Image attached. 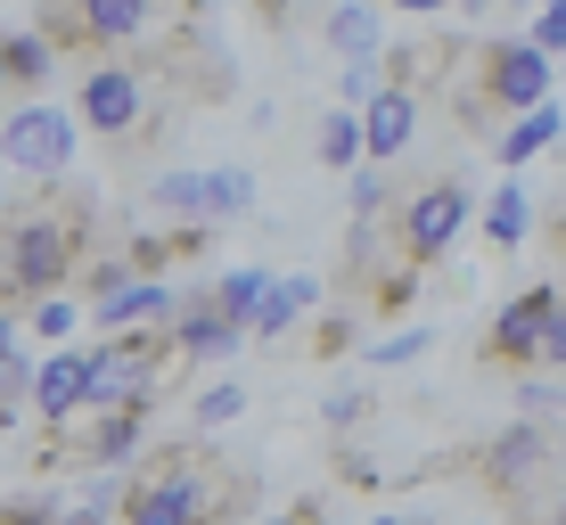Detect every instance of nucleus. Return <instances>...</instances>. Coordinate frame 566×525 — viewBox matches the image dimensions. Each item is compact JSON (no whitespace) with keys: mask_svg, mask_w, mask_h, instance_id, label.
<instances>
[{"mask_svg":"<svg viewBox=\"0 0 566 525\" xmlns=\"http://www.w3.org/2000/svg\"><path fill=\"white\" fill-rule=\"evenodd\" d=\"M83 246H91V213H83V198H74V213H66V198H33L25 213H9L0 222V304H42V296H57V287L83 271Z\"/></svg>","mask_w":566,"mask_h":525,"instance_id":"nucleus-1","label":"nucleus"},{"mask_svg":"<svg viewBox=\"0 0 566 525\" xmlns=\"http://www.w3.org/2000/svg\"><path fill=\"white\" fill-rule=\"evenodd\" d=\"M172 354V328H107L99 345L83 354V419L91 411H156V378H165Z\"/></svg>","mask_w":566,"mask_h":525,"instance_id":"nucleus-2","label":"nucleus"},{"mask_svg":"<svg viewBox=\"0 0 566 525\" xmlns=\"http://www.w3.org/2000/svg\"><path fill=\"white\" fill-rule=\"evenodd\" d=\"M0 172L17 181H66L74 172V115L50 99H25L0 115Z\"/></svg>","mask_w":566,"mask_h":525,"instance_id":"nucleus-3","label":"nucleus"},{"mask_svg":"<svg viewBox=\"0 0 566 525\" xmlns=\"http://www.w3.org/2000/svg\"><path fill=\"white\" fill-rule=\"evenodd\" d=\"M468 213H476V198H468V181H419L411 198L395 206V255L427 271L452 255V239L468 230Z\"/></svg>","mask_w":566,"mask_h":525,"instance_id":"nucleus-4","label":"nucleus"},{"mask_svg":"<svg viewBox=\"0 0 566 525\" xmlns=\"http://www.w3.org/2000/svg\"><path fill=\"white\" fill-rule=\"evenodd\" d=\"M74 124H83L91 140H132V132L148 124V74L132 66V57L83 66V83H74Z\"/></svg>","mask_w":566,"mask_h":525,"instance_id":"nucleus-5","label":"nucleus"},{"mask_svg":"<svg viewBox=\"0 0 566 525\" xmlns=\"http://www.w3.org/2000/svg\"><path fill=\"white\" fill-rule=\"evenodd\" d=\"M551 83H558V57H551V50H534L525 33H510V42H484V50H476V91H484V99H493L501 115L542 107V99H551Z\"/></svg>","mask_w":566,"mask_h":525,"instance_id":"nucleus-6","label":"nucleus"},{"mask_svg":"<svg viewBox=\"0 0 566 525\" xmlns=\"http://www.w3.org/2000/svg\"><path fill=\"white\" fill-rule=\"evenodd\" d=\"M558 296H566L558 280L517 287V296L493 313V328H484V361H493V369H534V354H542V328H551Z\"/></svg>","mask_w":566,"mask_h":525,"instance_id":"nucleus-7","label":"nucleus"},{"mask_svg":"<svg viewBox=\"0 0 566 525\" xmlns=\"http://www.w3.org/2000/svg\"><path fill=\"white\" fill-rule=\"evenodd\" d=\"M419 148V91H402V83H378L361 99V157L369 165H402Z\"/></svg>","mask_w":566,"mask_h":525,"instance_id":"nucleus-8","label":"nucleus"},{"mask_svg":"<svg viewBox=\"0 0 566 525\" xmlns=\"http://www.w3.org/2000/svg\"><path fill=\"white\" fill-rule=\"evenodd\" d=\"M91 328H172V313H181V287L156 280V271H132L124 287H107L99 304H83Z\"/></svg>","mask_w":566,"mask_h":525,"instance_id":"nucleus-9","label":"nucleus"},{"mask_svg":"<svg viewBox=\"0 0 566 525\" xmlns=\"http://www.w3.org/2000/svg\"><path fill=\"white\" fill-rule=\"evenodd\" d=\"M484 484H493V493H525V484H534L542 469H551V435H542V419H517V427H501L493 443H484Z\"/></svg>","mask_w":566,"mask_h":525,"instance_id":"nucleus-10","label":"nucleus"},{"mask_svg":"<svg viewBox=\"0 0 566 525\" xmlns=\"http://www.w3.org/2000/svg\"><path fill=\"white\" fill-rule=\"evenodd\" d=\"M239 345H247V328L213 296H181V313H172V354L181 361H230Z\"/></svg>","mask_w":566,"mask_h":525,"instance_id":"nucleus-11","label":"nucleus"},{"mask_svg":"<svg viewBox=\"0 0 566 525\" xmlns=\"http://www.w3.org/2000/svg\"><path fill=\"white\" fill-rule=\"evenodd\" d=\"M83 378H91V369H83V354H74V345H66V354H50L42 369H33V402H25V411L42 419L50 435H66V427L83 419Z\"/></svg>","mask_w":566,"mask_h":525,"instance_id":"nucleus-12","label":"nucleus"},{"mask_svg":"<svg viewBox=\"0 0 566 525\" xmlns=\"http://www.w3.org/2000/svg\"><path fill=\"white\" fill-rule=\"evenodd\" d=\"M74 17H83L91 50H132L156 33V0H74Z\"/></svg>","mask_w":566,"mask_h":525,"instance_id":"nucleus-13","label":"nucleus"},{"mask_svg":"<svg viewBox=\"0 0 566 525\" xmlns=\"http://www.w3.org/2000/svg\"><path fill=\"white\" fill-rule=\"evenodd\" d=\"M148 443V411H91L83 419V460L91 469H132Z\"/></svg>","mask_w":566,"mask_h":525,"instance_id":"nucleus-14","label":"nucleus"},{"mask_svg":"<svg viewBox=\"0 0 566 525\" xmlns=\"http://www.w3.org/2000/svg\"><path fill=\"white\" fill-rule=\"evenodd\" d=\"M312 304H321V280H312V271H287V280H271V287H263L255 313H247V337H263V345H271V337H287V328H296Z\"/></svg>","mask_w":566,"mask_h":525,"instance_id":"nucleus-15","label":"nucleus"},{"mask_svg":"<svg viewBox=\"0 0 566 525\" xmlns=\"http://www.w3.org/2000/svg\"><path fill=\"white\" fill-rule=\"evenodd\" d=\"M321 42L337 57H378L386 50V9L378 0H337V9L321 17Z\"/></svg>","mask_w":566,"mask_h":525,"instance_id":"nucleus-16","label":"nucleus"},{"mask_svg":"<svg viewBox=\"0 0 566 525\" xmlns=\"http://www.w3.org/2000/svg\"><path fill=\"white\" fill-rule=\"evenodd\" d=\"M558 132H566V115H558V99H542V107H525V115H510V132H501V140H493V157L501 165H534L542 157V148H551L558 140Z\"/></svg>","mask_w":566,"mask_h":525,"instance_id":"nucleus-17","label":"nucleus"},{"mask_svg":"<svg viewBox=\"0 0 566 525\" xmlns=\"http://www.w3.org/2000/svg\"><path fill=\"white\" fill-rule=\"evenodd\" d=\"M0 57H9V83H17V91H50V83H57V42H50L42 25L0 33Z\"/></svg>","mask_w":566,"mask_h":525,"instance_id":"nucleus-18","label":"nucleus"},{"mask_svg":"<svg viewBox=\"0 0 566 525\" xmlns=\"http://www.w3.org/2000/svg\"><path fill=\"white\" fill-rule=\"evenodd\" d=\"M525 230H534V198H525L517 181H501L493 198H484V239L510 255V246H525Z\"/></svg>","mask_w":566,"mask_h":525,"instance_id":"nucleus-19","label":"nucleus"},{"mask_svg":"<svg viewBox=\"0 0 566 525\" xmlns=\"http://www.w3.org/2000/svg\"><path fill=\"white\" fill-rule=\"evenodd\" d=\"M255 213V172L247 165H213L206 172V222H247Z\"/></svg>","mask_w":566,"mask_h":525,"instance_id":"nucleus-20","label":"nucleus"},{"mask_svg":"<svg viewBox=\"0 0 566 525\" xmlns=\"http://www.w3.org/2000/svg\"><path fill=\"white\" fill-rule=\"evenodd\" d=\"M312 157L328 172H354L361 165V107H328L321 115V140H312Z\"/></svg>","mask_w":566,"mask_h":525,"instance_id":"nucleus-21","label":"nucleus"},{"mask_svg":"<svg viewBox=\"0 0 566 525\" xmlns=\"http://www.w3.org/2000/svg\"><path fill=\"white\" fill-rule=\"evenodd\" d=\"M165 222H206V172H165V181H148V198Z\"/></svg>","mask_w":566,"mask_h":525,"instance_id":"nucleus-22","label":"nucleus"},{"mask_svg":"<svg viewBox=\"0 0 566 525\" xmlns=\"http://www.w3.org/2000/svg\"><path fill=\"white\" fill-rule=\"evenodd\" d=\"M263 287H271V271H263V263H239V271H222V280H213L206 296H213V304H222L230 321L247 328V313H255V304H263Z\"/></svg>","mask_w":566,"mask_h":525,"instance_id":"nucleus-23","label":"nucleus"},{"mask_svg":"<svg viewBox=\"0 0 566 525\" xmlns=\"http://www.w3.org/2000/svg\"><path fill=\"white\" fill-rule=\"evenodd\" d=\"M378 213H395V165H354V222H378Z\"/></svg>","mask_w":566,"mask_h":525,"instance_id":"nucleus-24","label":"nucleus"},{"mask_svg":"<svg viewBox=\"0 0 566 525\" xmlns=\"http://www.w3.org/2000/svg\"><path fill=\"white\" fill-rule=\"evenodd\" d=\"M566 411V386H558V369H517V419H558Z\"/></svg>","mask_w":566,"mask_h":525,"instance_id":"nucleus-25","label":"nucleus"},{"mask_svg":"<svg viewBox=\"0 0 566 525\" xmlns=\"http://www.w3.org/2000/svg\"><path fill=\"white\" fill-rule=\"evenodd\" d=\"M239 411H247V386H230V378H213L206 395L189 402V419H198V435H206V427H230Z\"/></svg>","mask_w":566,"mask_h":525,"instance_id":"nucleus-26","label":"nucleus"},{"mask_svg":"<svg viewBox=\"0 0 566 525\" xmlns=\"http://www.w3.org/2000/svg\"><path fill=\"white\" fill-rule=\"evenodd\" d=\"M25 321H33V337H74V321H83V304L57 287V296H42V304H25Z\"/></svg>","mask_w":566,"mask_h":525,"instance_id":"nucleus-27","label":"nucleus"},{"mask_svg":"<svg viewBox=\"0 0 566 525\" xmlns=\"http://www.w3.org/2000/svg\"><path fill=\"white\" fill-rule=\"evenodd\" d=\"M57 510H66L57 493H17V501H0V525H57Z\"/></svg>","mask_w":566,"mask_h":525,"instance_id":"nucleus-28","label":"nucleus"},{"mask_svg":"<svg viewBox=\"0 0 566 525\" xmlns=\"http://www.w3.org/2000/svg\"><path fill=\"white\" fill-rule=\"evenodd\" d=\"M321 419H328V427H337V435H354V427L369 419V395H361V386H337V395H328V402H321Z\"/></svg>","mask_w":566,"mask_h":525,"instance_id":"nucleus-29","label":"nucleus"},{"mask_svg":"<svg viewBox=\"0 0 566 525\" xmlns=\"http://www.w3.org/2000/svg\"><path fill=\"white\" fill-rule=\"evenodd\" d=\"M419 354H427V328H402V337L369 345V361H378V369H402V361H419Z\"/></svg>","mask_w":566,"mask_h":525,"instance_id":"nucleus-30","label":"nucleus"},{"mask_svg":"<svg viewBox=\"0 0 566 525\" xmlns=\"http://www.w3.org/2000/svg\"><path fill=\"white\" fill-rule=\"evenodd\" d=\"M378 83H386V66H378V57H345V74H337V91H345L354 107H361V99H369Z\"/></svg>","mask_w":566,"mask_h":525,"instance_id":"nucleus-31","label":"nucleus"},{"mask_svg":"<svg viewBox=\"0 0 566 525\" xmlns=\"http://www.w3.org/2000/svg\"><path fill=\"white\" fill-rule=\"evenodd\" d=\"M124 469H91V484H83V510H115V501H124Z\"/></svg>","mask_w":566,"mask_h":525,"instance_id":"nucleus-32","label":"nucleus"},{"mask_svg":"<svg viewBox=\"0 0 566 525\" xmlns=\"http://www.w3.org/2000/svg\"><path fill=\"white\" fill-rule=\"evenodd\" d=\"M525 42H534V50H551V57L566 50V0H551V9L534 17V33H525Z\"/></svg>","mask_w":566,"mask_h":525,"instance_id":"nucleus-33","label":"nucleus"},{"mask_svg":"<svg viewBox=\"0 0 566 525\" xmlns=\"http://www.w3.org/2000/svg\"><path fill=\"white\" fill-rule=\"evenodd\" d=\"M542 369H566V296H558V313H551V328H542V354H534Z\"/></svg>","mask_w":566,"mask_h":525,"instance_id":"nucleus-34","label":"nucleus"},{"mask_svg":"<svg viewBox=\"0 0 566 525\" xmlns=\"http://www.w3.org/2000/svg\"><path fill=\"white\" fill-rule=\"evenodd\" d=\"M312 354H354V321L328 313V321H321V345H312Z\"/></svg>","mask_w":566,"mask_h":525,"instance_id":"nucleus-35","label":"nucleus"},{"mask_svg":"<svg viewBox=\"0 0 566 525\" xmlns=\"http://www.w3.org/2000/svg\"><path fill=\"white\" fill-rule=\"evenodd\" d=\"M17 337H25V313H17V304H0V361L17 354Z\"/></svg>","mask_w":566,"mask_h":525,"instance_id":"nucleus-36","label":"nucleus"},{"mask_svg":"<svg viewBox=\"0 0 566 525\" xmlns=\"http://www.w3.org/2000/svg\"><path fill=\"white\" fill-rule=\"evenodd\" d=\"M321 517H328V510H321V501H296V510H271L263 525H321Z\"/></svg>","mask_w":566,"mask_h":525,"instance_id":"nucleus-37","label":"nucleus"},{"mask_svg":"<svg viewBox=\"0 0 566 525\" xmlns=\"http://www.w3.org/2000/svg\"><path fill=\"white\" fill-rule=\"evenodd\" d=\"M452 9L468 17V25H484V17H501V9H517V0H452Z\"/></svg>","mask_w":566,"mask_h":525,"instance_id":"nucleus-38","label":"nucleus"},{"mask_svg":"<svg viewBox=\"0 0 566 525\" xmlns=\"http://www.w3.org/2000/svg\"><path fill=\"white\" fill-rule=\"evenodd\" d=\"M378 9H402V17H452V0H378Z\"/></svg>","mask_w":566,"mask_h":525,"instance_id":"nucleus-39","label":"nucleus"},{"mask_svg":"<svg viewBox=\"0 0 566 525\" xmlns=\"http://www.w3.org/2000/svg\"><path fill=\"white\" fill-rule=\"evenodd\" d=\"M57 525H115L107 510H83V501H74V510H57Z\"/></svg>","mask_w":566,"mask_h":525,"instance_id":"nucleus-40","label":"nucleus"},{"mask_svg":"<svg viewBox=\"0 0 566 525\" xmlns=\"http://www.w3.org/2000/svg\"><path fill=\"white\" fill-rule=\"evenodd\" d=\"M369 525H419L411 510H386V517H369Z\"/></svg>","mask_w":566,"mask_h":525,"instance_id":"nucleus-41","label":"nucleus"},{"mask_svg":"<svg viewBox=\"0 0 566 525\" xmlns=\"http://www.w3.org/2000/svg\"><path fill=\"white\" fill-rule=\"evenodd\" d=\"M0 222H9V172H0Z\"/></svg>","mask_w":566,"mask_h":525,"instance_id":"nucleus-42","label":"nucleus"},{"mask_svg":"<svg viewBox=\"0 0 566 525\" xmlns=\"http://www.w3.org/2000/svg\"><path fill=\"white\" fill-rule=\"evenodd\" d=\"M0 91H9V57H0Z\"/></svg>","mask_w":566,"mask_h":525,"instance_id":"nucleus-43","label":"nucleus"},{"mask_svg":"<svg viewBox=\"0 0 566 525\" xmlns=\"http://www.w3.org/2000/svg\"><path fill=\"white\" fill-rule=\"evenodd\" d=\"M542 525H566V510H558V517H542Z\"/></svg>","mask_w":566,"mask_h":525,"instance_id":"nucleus-44","label":"nucleus"},{"mask_svg":"<svg viewBox=\"0 0 566 525\" xmlns=\"http://www.w3.org/2000/svg\"><path fill=\"white\" fill-rule=\"evenodd\" d=\"M321 525H345V517H321Z\"/></svg>","mask_w":566,"mask_h":525,"instance_id":"nucleus-45","label":"nucleus"},{"mask_svg":"<svg viewBox=\"0 0 566 525\" xmlns=\"http://www.w3.org/2000/svg\"><path fill=\"white\" fill-rule=\"evenodd\" d=\"M558 246H566V222H558Z\"/></svg>","mask_w":566,"mask_h":525,"instance_id":"nucleus-46","label":"nucleus"}]
</instances>
